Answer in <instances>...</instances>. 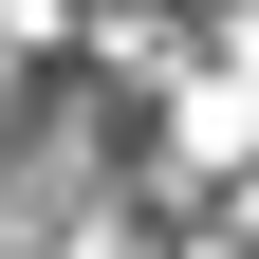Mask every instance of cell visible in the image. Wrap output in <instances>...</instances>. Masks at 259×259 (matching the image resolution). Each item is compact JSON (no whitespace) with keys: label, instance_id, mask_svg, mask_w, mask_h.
<instances>
[{"label":"cell","instance_id":"cell-1","mask_svg":"<svg viewBox=\"0 0 259 259\" xmlns=\"http://www.w3.org/2000/svg\"><path fill=\"white\" fill-rule=\"evenodd\" d=\"M37 259H148V241H111V222H56V241H37Z\"/></svg>","mask_w":259,"mask_h":259}]
</instances>
